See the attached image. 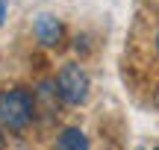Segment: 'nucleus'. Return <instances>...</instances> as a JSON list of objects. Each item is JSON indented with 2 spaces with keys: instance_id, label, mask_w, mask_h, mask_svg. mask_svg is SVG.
Wrapping results in <instances>:
<instances>
[{
  "instance_id": "nucleus-1",
  "label": "nucleus",
  "mask_w": 159,
  "mask_h": 150,
  "mask_svg": "<svg viewBox=\"0 0 159 150\" xmlns=\"http://www.w3.org/2000/svg\"><path fill=\"white\" fill-rule=\"evenodd\" d=\"M33 118V97L27 88H6L0 94V124L9 133L24 130Z\"/></svg>"
},
{
  "instance_id": "nucleus-2",
  "label": "nucleus",
  "mask_w": 159,
  "mask_h": 150,
  "mask_svg": "<svg viewBox=\"0 0 159 150\" xmlns=\"http://www.w3.org/2000/svg\"><path fill=\"white\" fill-rule=\"evenodd\" d=\"M56 88H59V94H62L65 103L77 106V103H83L85 94H89V77H85V71L80 68V65L68 62L56 74Z\"/></svg>"
},
{
  "instance_id": "nucleus-3",
  "label": "nucleus",
  "mask_w": 159,
  "mask_h": 150,
  "mask_svg": "<svg viewBox=\"0 0 159 150\" xmlns=\"http://www.w3.org/2000/svg\"><path fill=\"white\" fill-rule=\"evenodd\" d=\"M33 33H35V38L41 41V44H56L59 38H62V24L56 21V18H50V15H39L35 18V24H33Z\"/></svg>"
},
{
  "instance_id": "nucleus-4",
  "label": "nucleus",
  "mask_w": 159,
  "mask_h": 150,
  "mask_svg": "<svg viewBox=\"0 0 159 150\" xmlns=\"http://www.w3.org/2000/svg\"><path fill=\"white\" fill-rule=\"evenodd\" d=\"M50 150H89V139H85L83 130L68 127V130H62V133L56 135V141H53Z\"/></svg>"
},
{
  "instance_id": "nucleus-5",
  "label": "nucleus",
  "mask_w": 159,
  "mask_h": 150,
  "mask_svg": "<svg viewBox=\"0 0 159 150\" xmlns=\"http://www.w3.org/2000/svg\"><path fill=\"white\" fill-rule=\"evenodd\" d=\"M153 103H156V109H159V88H156V94H153Z\"/></svg>"
},
{
  "instance_id": "nucleus-6",
  "label": "nucleus",
  "mask_w": 159,
  "mask_h": 150,
  "mask_svg": "<svg viewBox=\"0 0 159 150\" xmlns=\"http://www.w3.org/2000/svg\"><path fill=\"white\" fill-rule=\"evenodd\" d=\"M3 6H6V3H3V0H0V24H3Z\"/></svg>"
},
{
  "instance_id": "nucleus-7",
  "label": "nucleus",
  "mask_w": 159,
  "mask_h": 150,
  "mask_svg": "<svg viewBox=\"0 0 159 150\" xmlns=\"http://www.w3.org/2000/svg\"><path fill=\"white\" fill-rule=\"evenodd\" d=\"M0 127H3V124H0ZM3 144H6V141H3V135H0V150H3Z\"/></svg>"
},
{
  "instance_id": "nucleus-8",
  "label": "nucleus",
  "mask_w": 159,
  "mask_h": 150,
  "mask_svg": "<svg viewBox=\"0 0 159 150\" xmlns=\"http://www.w3.org/2000/svg\"><path fill=\"white\" fill-rule=\"evenodd\" d=\"M156 50H159V33H156Z\"/></svg>"
},
{
  "instance_id": "nucleus-9",
  "label": "nucleus",
  "mask_w": 159,
  "mask_h": 150,
  "mask_svg": "<svg viewBox=\"0 0 159 150\" xmlns=\"http://www.w3.org/2000/svg\"><path fill=\"white\" fill-rule=\"evenodd\" d=\"M156 150H159V147H156Z\"/></svg>"
}]
</instances>
